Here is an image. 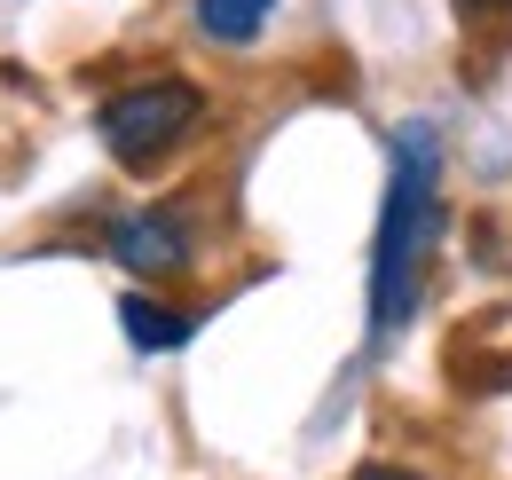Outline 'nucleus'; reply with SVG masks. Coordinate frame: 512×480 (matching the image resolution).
I'll return each mask as SVG.
<instances>
[{"label": "nucleus", "instance_id": "obj_1", "mask_svg": "<svg viewBox=\"0 0 512 480\" xmlns=\"http://www.w3.org/2000/svg\"><path fill=\"white\" fill-rule=\"evenodd\" d=\"M434 189H442V134L434 126H402L394 134V174L379 205V244H371V331H402L418 284H426V252H434Z\"/></svg>", "mask_w": 512, "mask_h": 480}, {"label": "nucleus", "instance_id": "obj_2", "mask_svg": "<svg viewBox=\"0 0 512 480\" xmlns=\"http://www.w3.org/2000/svg\"><path fill=\"white\" fill-rule=\"evenodd\" d=\"M197 111H205V95H197L190 79H150V87L111 95L95 126H103V150H111L119 166H150V158H166L197 126Z\"/></svg>", "mask_w": 512, "mask_h": 480}, {"label": "nucleus", "instance_id": "obj_3", "mask_svg": "<svg viewBox=\"0 0 512 480\" xmlns=\"http://www.w3.org/2000/svg\"><path fill=\"white\" fill-rule=\"evenodd\" d=\"M190 252H197V237H190V221H182L174 205H150V213H119V221H111V260L134 268V276H150V284L182 276Z\"/></svg>", "mask_w": 512, "mask_h": 480}, {"label": "nucleus", "instance_id": "obj_4", "mask_svg": "<svg viewBox=\"0 0 512 480\" xmlns=\"http://www.w3.org/2000/svg\"><path fill=\"white\" fill-rule=\"evenodd\" d=\"M268 8H276V0H197V32L221 40V48H245V40H260Z\"/></svg>", "mask_w": 512, "mask_h": 480}, {"label": "nucleus", "instance_id": "obj_5", "mask_svg": "<svg viewBox=\"0 0 512 480\" xmlns=\"http://www.w3.org/2000/svg\"><path fill=\"white\" fill-rule=\"evenodd\" d=\"M119 323H127V339H134V347H150V355H158V347H182V339L197 331L190 315H174V307L142 300V292H127V307H119Z\"/></svg>", "mask_w": 512, "mask_h": 480}, {"label": "nucleus", "instance_id": "obj_6", "mask_svg": "<svg viewBox=\"0 0 512 480\" xmlns=\"http://www.w3.org/2000/svg\"><path fill=\"white\" fill-rule=\"evenodd\" d=\"M355 480H418V473H394V465H363Z\"/></svg>", "mask_w": 512, "mask_h": 480}, {"label": "nucleus", "instance_id": "obj_7", "mask_svg": "<svg viewBox=\"0 0 512 480\" xmlns=\"http://www.w3.org/2000/svg\"><path fill=\"white\" fill-rule=\"evenodd\" d=\"M481 8H505V0H481Z\"/></svg>", "mask_w": 512, "mask_h": 480}]
</instances>
